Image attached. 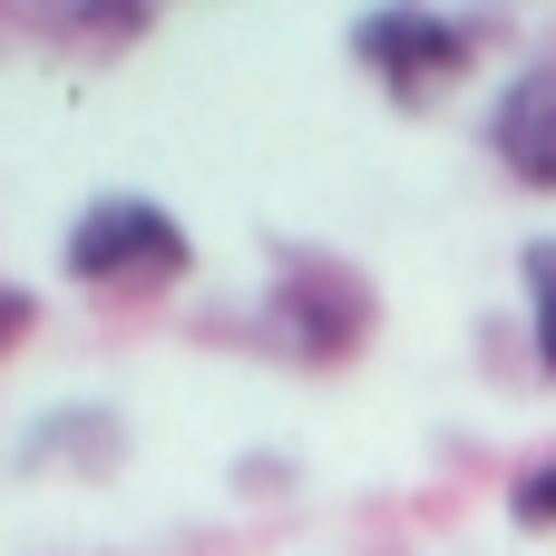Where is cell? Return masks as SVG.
Masks as SVG:
<instances>
[{"instance_id":"3","label":"cell","mask_w":556,"mask_h":556,"mask_svg":"<svg viewBox=\"0 0 556 556\" xmlns=\"http://www.w3.org/2000/svg\"><path fill=\"white\" fill-rule=\"evenodd\" d=\"M352 59L401 108H430V98H450L479 68V20H450V10H362L352 20Z\"/></svg>"},{"instance_id":"2","label":"cell","mask_w":556,"mask_h":556,"mask_svg":"<svg viewBox=\"0 0 556 556\" xmlns=\"http://www.w3.org/2000/svg\"><path fill=\"white\" fill-rule=\"evenodd\" d=\"M274 332H283L293 362L332 371V362H352L381 332V293L352 264H332V254H283L274 264Z\"/></svg>"},{"instance_id":"8","label":"cell","mask_w":556,"mask_h":556,"mask_svg":"<svg viewBox=\"0 0 556 556\" xmlns=\"http://www.w3.org/2000/svg\"><path fill=\"white\" fill-rule=\"evenodd\" d=\"M29 332H39V293H29V283H10V274H0V362H10V352H20V342H29Z\"/></svg>"},{"instance_id":"7","label":"cell","mask_w":556,"mask_h":556,"mask_svg":"<svg viewBox=\"0 0 556 556\" xmlns=\"http://www.w3.org/2000/svg\"><path fill=\"white\" fill-rule=\"evenodd\" d=\"M528 313H538V362L556 371V244H528Z\"/></svg>"},{"instance_id":"5","label":"cell","mask_w":556,"mask_h":556,"mask_svg":"<svg viewBox=\"0 0 556 556\" xmlns=\"http://www.w3.org/2000/svg\"><path fill=\"white\" fill-rule=\"evenodd\" d=\"M29 469H88V479H108L117 459H127V420L117 410H49L39 430H29V450H20Z\"/></svg>"},{"instance_id":"4","label":"cell","mask_w":556,"mask_h":556,"mask_svg":"<svg viewBox=\"0 0 556 556\" xmlns=\"http://www.w3.org/2000/svg\"><path fill=\"white\" fill-rule=\"evenodd\" d=\"M489 156H498L528 195H556V59L518 68V78L489 98Z\"/></svg>"},{"instance_id":"1","label":"cell","mask_w":556,"mask_h":556,"mask_svg":"<svg viewBox=\"0 0 556 556\" xmlns=\"http://www.w3.org/2000/svg\"><path fill=\"white\" fill-rule=\"evenodd\" d=\"M59 264H68V283H88V293L156 303V293H176V283L195 274V244H186V225H176L156 195H127V186H117V195H88V205H78Z\"/></svg>"},{"instance_id":"6","label":"cell","mask_w":556,"mask_h":556,"mask_svg":"<svg viewBox=\"0 0 556 556\" xmlns=\"http://www.w3.org/2000/svg\"><path fill=\"white\" fill-rule=\"evenodd\" d=\"M508 518H518L528 538H547V528H556V450H547V459H528V469L508 479Z\"/></svg>"}]
</instances>
